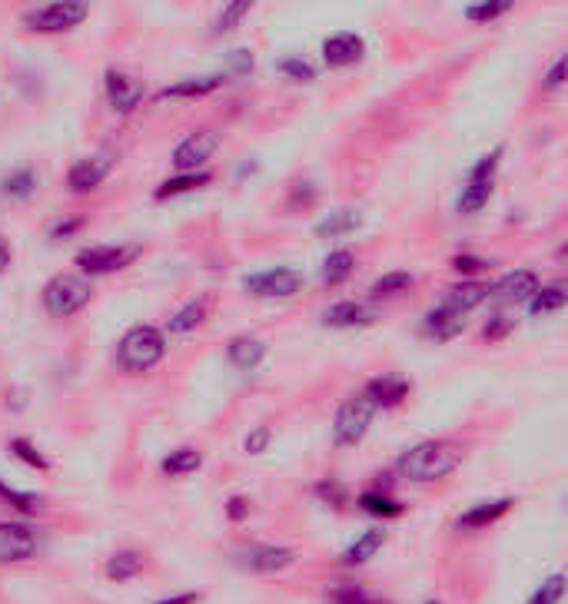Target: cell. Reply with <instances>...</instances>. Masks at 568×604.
Wrapping results in <instances>:
<instances>
[{"instance_id": "cell-1", "label": "cell", "mask_w": 568, "mask_h": 604, "mask_svg": "<svg viewBox=\"0 0 568 604\" xmlns=\"http://www.w3.org/2000/svg\"><path fill=\"white\" fill-rule=\"evenodd\" d=\"M462 459H466V446L462 442H452V438H426V442L412 446L399 455L396 472L405 481L429 485L452 475Z\"/></svg>"}, {"instance_id": "cell-2", "label": "cell", "mask_w": 568, "mask_h": 604, "mask_svg": "<svg viewBox=\"0 0 568 604\" xmlns=\"http://www.w3.org/2000/svg\"><path fill=\"white\" fill-rule=\"evenodd\" d=\"M167 356V333L157 325H133L117 343V365L124 372H150Z\"/></svg>"}, {"instance_id": "cell-3", "label": "cell", "mask_w": 568, "mask_h": 604, "mask_svg": "<svg viewBox=\"0 0 568 604\" xmlns=\"http://www.w3.org/2000/svg\"><path fill=\"white\" fill-rule=\"evenodd\" d=\"M90 299H93V283L87 277H80V272H57V277L47 280V286L40 293L43 309L54 319L77 316Z\"/></svg>"}, {"instance_id": "cell-4", "label": "cell", "mask_w": 568, "mask_h": 604, "mask_svg": "<svg viewBox=\"0 0 568 604\" xmlns=\"http://www.w3.org/2000/svg\"><path fill=\"white\" fill-rule=\"evenodd\" d=\"M376 406L363 396L356 393L349 396L339 409H336V419H333V442L336 449H352L366 438V432L373 428V419H376Z\"/></svg>"}, {"instance_id": "cell-5", "label": "cell", "mask_w": 568, "mask_h": 604, "mask_svg": "<svg viewBox=\"0 0 568 604\" xmlns=\"http://www.w3.org/2000/svg\"><path fill=\"white\" fill-rule=\"evenodd\" d=\"M87 21V4L80 0H54V4H40L21 17V27L30 34H67Z\"/></svg>"}, {"instance_id": "cell-6", "label": "cell", "mask_w": 568, "mask_h": 604, "mask_svg": "<svg viewBox=\"0 0 568 604\" xmlns=\"http://www.w3.org/2000/svg\"><path fill=\"white\" fill-rule=\"evenodd\" d=\"M502 153H505V146H495L492 153H486L476 163V167L469 170V180H466V187H462L459 203H455L459 213L473 216V213H479L489 203V196L495 190V170H499V163H502Z\"/></svg>"}, {"instance_id": "cell-7", "label": "cell", "mask_w": 568, "mask_h": 604, "mask_svg": "<svg viewBox=\"0 0 568 604\" xmlns=\"http://www.w3.org/2000/svg\"><path fill=\"white\" fill-rule=\"evenodd\" d=\"M306 286V277L293 266H270L243 277V290L256 299H289Z\"/></svg>"}, {"instance_id": "cell-8", "label": "cell", "mask_w": 568, "mask_h": 604, "mask_svg": "<svg viewBox=\"0 0 568 604\" xmlns=\"http://www.w3.org/2000/svg\"><path fill=\"white\" fill-rule=\"evenodd\" d=\"M140 256V246H87L74 256V266L80 277L93 280V277H107V272H117V269H127L130 262H137Z\"/></svg>"}, {"instance_id": "cell-9", "label": "cell", "mask_w": 568, "mask_h": 604, "mask_svg": "<svg viewBox=\"0 0 568 604\" xmlns=\"http://www.w3.org/2000/svg\"><path fill=\"white\" fill-rule=\"evenodd\" d=\"M40 555V535L27 522H0V565H24Z\"/></svg>"}, {"instance_id": "cell-10", "label": "cell", "mask_w": 568, "mask_h": 604, "mask_svg": "<svg viewBox=\"0 0 568 604\" xmlns=\"http://www.w3.org/2000/svg\"><path fill=\"white\" fill-rule=\"evenodd\" d=\"M236 562L253 571V575H280L286 568L296 565V552L286 544H263V541H256V544H246L240 548V555Z\"/></svg>"}, {"instance_id": "cell-11", "label": "cell", "mask_w": 568, "mask_h": 604, "mask_svg": "<svg viewBox=\"0 0 568 604\" xmlns=\"http://www.w3.org/2000/svg\"><path fill=\"white\" fill-rule=\"evenodd\" d=\"M223 143V133L220 130H196L190 133L177 150H173V170L177 174H193V170H203V163L210 159Z\"/></svg>"}, {"instance_id": "cell-12", "label": "cell", "mask_w": 568, "mask_h": 604, "mask_svg": "<svg viewBox=\"0 0 568 604\" xmlns=\"http://www.w3.org/2000/svg\"><path fill=\"white\" fill-rule=\"evenodd\" d=\"M114 163H117V153L111 150V146H103V150H96V153H90V156H80L74 167H70V174H67V187L74 190V193H90V190H96L103 180H107V174L114 170Z\"/></svg>"}, {"instance_id": "cell-13", "label": "cell", "mask_w": 568, "mask_h": 604, "mask_svg": "<svg viewBox=\"0 0 568 604\" xmlns=\"http://www.w3.org/2000/svg\"><path fill=\"white\" fill-rule=\"evenodd\" d=\"M363 57H366V40L359 37V34L343 30V34H333V37L323 40V64L330 70L352 67V64H359Z\"/></svg>"}, {"instance_id": "cell-14", "label": "cell", "mask_w": 568, "mask_h": 604, "mask_svg": "<svg viewBox=\"0 0 568 604\" xmlns=\"http://www.w3.org/2000/svg\"><path fill=\"white\" fill-rule=\"evenodd\" d=\"M103 87H107V100L120 117L133 114V110L143 103V83L133 74H124V70L111 67L107 77H103Z\"/></svg>"}, {"instance_id": "cell-15", "label": "cell", "mask_w": 568, "mask_h": 604, "mask_svg": "<svg viewBox=\"0 0 568 604\" xmlns=\"http://www.w3.org/2000/svg\"><path fill=\"white\" fill-rule=\"evenodd\" d=\"M409 393H412V382L405 375H399V372L376 375V378L366 382V389H363V396L376 409H396V406H402L409 399Z\"/></svg>"}, {"instance_id": "cell-16", "label": "cell", "mask_w": 568, "mask_h": 604, "mask_svg": "<svg viewBox=\"0 0 568 604\" xmlns=\"http://www.w3.org/2000/svg\"><path fill=\"white\" fill-rule=\"evenodd\" d=\"M542 280H539V272L535 269H515L508 272V277H502L499 283H492V296L495 303H526L539 293Z\"/></svg>"}, {"instance_id": "cell-17", "label": "cell", "mask_w": 568, "mask_h": 604, "mask_svg": "<svg viewBox=\"0 0 568 604\" xmlns=\"http://www.w3.org/2000/svg\"><path fill=\"white\" fill-rule=\"evenodd\" d=\"M512 509H515V499H512V496L479 502V505H473L469 512H462V515L455 518V528H459V531H479V528H489V525L502 522Z\"/></svg>"}, {"instance_id": "cell-18", "label": "cell", "mask_w": 568, "mask_h": 604, "mask_svg": "<svg viewBox=\"0 0 568 604\" xmlns=\"http://www.w3.org/2000/svg\"><path fill=\"white\" fill-rule=\"evenodd\" d=\"M492 296V283H482V280H473V283H455L446 296H442V309L455 312V316H466L473 312L476 306H482L486 299Z\"/></svg>"}, {"instance_id": "cell-19", "label": "cell", "mask_w": 568, "mask_h": 604, "mask_svg": "<svg viewBox=\"0 0 568 604\" xmlns=\"http://www.w3.org/2000/svg\"><path fill=\"white\" fill-rule=\"evenodd\" d=\"M363 223H366V213L359 209V206H339V209H333V213H326V216L320 219L313 233L323 236V240H336V236L356 233Z\"/></svg>"}, {"instance_id": "cell-20", "label": "cell", "mask_w": 568, "mask_h": 604, "mask_svg": "<svg viewBox=\"0 0 568 604\" xmlns=\"http://www.w3.org/2000/svg\"><path fill=\"white\" fill-rule=\"evenodd\" d=\"M376 319H379V312H373L366 303L346 299V303H336V306L326 309L323 325H330V329H352V325H370Z\"/></svg>"}, {"instance_id": "cell-21", "label": "cell", "mask_w": 568, "mask_h": 604, "mask_svg": "<svg viewBox=\"0 0 568 604\" xmlns=\"http://www.w3.org/2000/svg\"><path fill=\"white\" fill-rule=\"evenodd\" d=\"M383 541H386V528H383V525H373V528H366L363 535H359V538L346 548L339 562H343L346 568L366 565V562L376 558V552H383Z\"/></svg>"}, {"instance_id": "cell-22", "label": "cell", "mask_w": 568, "mask_h": 604, "mask_svg": "<svg viewBox=\"0 0 568 604\" xmlns=\"http://www.w3.org/2000/svg\"><path fill=\"white\" fill-rule=\"evenodd\" d=\"M210 306H214L210 296H196V299H190L186 306H180V309L170 316L167 333H170V336H186V333H193V329L203 325L206 316H210Z\"/></svg>"}, {"instance_id": "cell-23", "label": "cell", "mask_w": 568, "mask_h": 604, "mask_svg": "<svg viewBox=\"0 0 568 604\" xmlns=\"http://www.w3.org/2000/svg\"><path fill=\"white\" fill-rule=\"evenodd\" d=\"M462 329H466V316H455L442 306H436L426 319H423V336L433 343H449L455 339Z\"/></svg>"}, {"instance_id": "cell-24", "label": "cell", "mask_w": 568, "mask_h": 604, "mask_svg": "<svg viewBox=\"0 0 568 604\" xmlns=\"http://www.w3.org/2000/svg\"><path fill=\"white\" fill-rule=\"evenodd\" d=\"M227 359H230L233 369H256L267 359V343L256 339V336H236L227 346Z\"/></svg>"}, {"instance_id": "cell-25", "label": "cell", "mask_w": 568, "mask_h": 604, "mask_svg": "<svg viewBox=\"0 0 568 604\" xmlns=\"http://www.w3.org/2000/svg\"><path fill=\"white\" fill-rule=\"evenodd\" d=\"M223 87V77H190V80H180L167 90L157 93V100H199V97H210L214 90Z\"/></svg>"}, {"instance_id": "cell-26", "label": "cell", "mask_w": 568, "mask_h": 604, "mask_svg": "<svg viewBox=\"0 0 568 604\" xmlns=\"http://www.w3.org/2000/svg\"><path fill=\"white\" fill-rule=\"evenodd\" d=\"M214 174L210 170H193V174H173L170 180H164L157 187V200H173V196H183V193H193V190H203V187H210Z\"/></svg>"}, {"instance_id": "cell-27", "label": "cell", "mask_w": 568, "mask_h": 604, "mask_svg": "<svg viewBox=\"0 0 568 604\" xmlns=\"http://www.w3.org/2000/svg\"><path fill=\"white\" fill-rule=\"evenodd\" d=\"M143 571V555L133 552V548H124V552H114L107 562H103V578L111 581H130Z\"/></svg>"}, {"instance_id": "cell-28", "label": "cell", "mask_w": 568, "mask_h": 604, "mask_svg": "<svg viewBox=\"0 0 568 604\" xmlns=\"http://www.w3.org/2000/svg\"><path fill=\"white\" fill-rule=\"evenodd\" d=\"M359 509H363L366 515H373V518H379V522H389V518L405 515V505L402 502H396L392 496H386V491H373V488L359 496Z\"/></svg>"}, {"instance_id": "cell-29", "label": "cell", "mask_w": 568, "mask_h": 604, "mask_svg": "<svg viewBox=\"0 0 568 604\" xmlns=\"http://www.w3.org/2000/svg\"><path fill=\"white\" fill-rule=\"evenodd\" d=\"M352 269H356V253L352 249H333L320 269V277L326 286H339L352 277Z\"/></svg>"}, {"instance_id": "cell-30", "label": "cell", "mask_w": 568, "mask_h": 604, "mask_svg": "<svg viewBox=\"0 0 568 604\" xmlns=\"http://www.w3.org/2000/svg\"><path fill=\"white\" fill-rule=\"evenodd\" d=\"M37 170L34 167H17L4 177V183H0V193L11 196V200H30L37 193Z\"/></svg>"}, {"instance_id": "cell-31", "label": "cell", "mask_w": 568, "mask_h": 604, "mask_svg": "<svg viewBox=\"0 0 568 604\" xmlns=\"http://www.w3.org/2000/svg\"><path fill=\"white\" fill-rule=\"evenodd\" d=\"M0 502L11 505L14 512H21V515H27V518L43 512V499H40V496H34V491H21V488L8 485L4 478H0Z\"/></svg>"}, {"instance_id": "cell-32", "label": "cell", "mask_w": 568, "mask_h": 604, "mask_svg": "<svg viewBox=\"0 0 568 604\" xmlns=\"http://www.w3.org/2000/svg\"><path fill=\"white\" fill-rule=\"evenodd\" d=\"M412 286H416V277H412V272H405V269H396V272H386V277H379L373 283L370 296L373 299H396V296L409 293Z\"/></svg>"}, {"instance_id": "cell-33", "label": "cell", "mask_w": 568, "mask_h": 604, "mask_svg": "<svg viewBox=\"0 0 568 604\" xmlns=\"http://www.w3.org/2000/svg\"><path fill=\"white\" fill-rule=\"evenodd\" d=\"M199 465H203V452H196V449H177L160 462L164 475H170V478H186V475L199 472Z\"/></svg>"}, {"instance_id": "cell-34", "label": "cell", "mask_w": 568, "mask_h": 604, "mask_svg": "<svg viewBox=\"0 0 568 604\" xmlns=\"http://www.w3.org/2000/svg\"><path fill=\"white\" fill-rule=\"evenodd\" d=\"M568 303V293H565V283H548V286H539V293L532 296V316H552V312H561Z\"/></svg>"}, {"instance_id": "cell-35", "label": "cell", "mask_w": 568, "mask_h": 604, "mask_svg": "<svg viewBox=\"0 0 568 604\" xmlns=\"http://www.w3.org/2000/svg\"><path fill=\"white\" fill-rule=\"evenodd\" d=\"M330 601H333V604H389L386 597L373 594V591L363 588V584H352V581L330 588Z\"/></svg>"}, {"instance_id": "cell-36", "label": "cell", "mask_w": 568, "mask_h": 604, "mask_svg": "<svg viewBox=\"0 0 568 604\" xmlns=\"http://www.w3.org/2000/svg\"><path fill=\"white\" fill-rule=\"evenodd\" d=\"M11 455L21 459L27 468H37V472H50V468H54V462H50V459L30 442V438H24V435L11 438Z\"/></svg>"}, {"instance_id": "cell-37", "label": "cell", "mask_w": 568, "mask_h": 604, "mask_svg": "<svg viewBox=\"0 0 568 604\" xmlns=\"http://www.w3.org/2000/svg\"><path fill=\"white\" fill-rule=\"evenodd\" d=\"M565 571H552L548 578H542V584L532 591V597L526 604H561L565 597Z\"/></svg>"}, {"instance_id": "cell-38", "label": "cell", "mask_w": 568, "mask_h": 604, "mask_svg": "<svg viewBox=\"0 0 568 604\" xmlns=\"http://www.w3.org/2000/svg\"><path fill=\"white\" fill-rule=\"evenodd\" d=\"M276 70L286 77V80H296V83H313L317 80V67L309 64L306 57H283L276 64Z\"/></svg>"}, {"instance_id": "cell-39", "label": "cell", "mask_w": 568, "mask_h": 604, "mask_svg": "<svg viewBox=\"0 0 568 604\" xmlns=\"http://www.w3.org/2000/svg\"><path fill=\"white\" fill-rule=\"evenodd\" d=\"M313 491H317L320 502H326V505H333V509H343L346 499H349V488H346L339 478H323V481H317Z\"/></svg>"}, {"instance_id": "cell-40", "label": "cell", "mask_w": 568, "mask_h": 604, "mask_svg": "<svg viewBox=\"0 0 568 604\" xmlns=\"http://www.w3.org/2000/svg\"><path fill=\"white\" fill-rule=\"evenodd\" d=\"M508 8H512V4H505V0H492V4H469V8H466V21H473V24H489V21L502 17V14H508Z\"/></svg>"}, {"instance_id": "cell-41", "label": "cell", "mask_w": 568, "mask_h": 604, "mask_svg": "<svg viewBox=\"0 0 568 604\" xmlns=\"http://www.w3.org/2000/svg\"><path fill=\"white\" fill-rule=\"evenodd\" d=\"M253 11V4L249 0H236V4H230V8H223L220 11V17H217V34H227V30H233V27H240V21L246 17Z\"/></svg>"}, {"instance_id": "cell-42", "label": "cell", "mask_w": 568, "mask_h": 604, "mask_svg": "<svg viewBox=\"0 0 568 604\" xmlns=\"http://www.w3.org/2000/svg\"><path fill=\"white\" fill-rule=\"evenodd\" d=\"M452 269L462 272V277H476V272L492 269V259H486V256H473V253H459V256L452 259Z\"/></svg>"}, {"instance_id": "cell-43", "label": "cell", "mask_w": 568, "mask_h": 604, "mask_svg": "<svg viewBox=\"0 0 568 604\" xmlns=\"http://www.w3.org/2000/svg\"><path fill=\"white\" fill-rule=\"evenodd\" d=\"M83 223H87L83 216H64V219H57V223L47 230V233H50V243H61V240L77 236V233L83 230Z\"/></svg>"}, {"instance_id": "cell-44", "label": "cell", "mask_w": 568, "mask_h": 604, "mask_svg": "<svg viewBox=\"0 0 568 604\" xmlns=\"http://www.w3.org/2000/svg\"><path fill=\"white\" fill-rule=\"evenodd\" d=\"M270 442H273V432H270L267 425H260V428H253V432L243 438V449H246L249 455H263V452L270 449Z\"/></svg>"}, {"instance_id": "cell-45", "label": "cell", "mask_w": 568, "mask_h": 604, "mask_svg": "<svg viewBox=\"0 0 568 604\" xmlns=\"http://www.w3.org/2000/svg\"><path fill=\"white\" fill-rule=\"evenodd\" d=\"M512 325H515V319H512V316H505L502 309H499V312H492V319L486 322V339H489V343L505 339V336L512 333Z\"/></svg>"}, {"instance_id": "cell-46", "label": "cell", "mask_w": 568, "mask_h": 604, "mask_svg": "<svg viewBox=\"0 0 568 604\" xmlns=\"http://www.w3.org/2000/svg\"><path fill=\"white\" fill-rule=\"evenodd\" d=\"M223 64L230 67V74H236V77H246V74H253V53L249 50H230L227 57H223Z\"/></svg>"}, {"instance_id": "cell-47", "label": "cell", "mask_w": 568, "mask_h": 604, "mask_svg": "<svg viewBox=\"0 0 568 604\" xmlns=\"http://www.w3.org/2000/svg\"><path fill=\"white\" fill-rule=\"evenodd\" d=\"M565 70H568V57L561 53V57H558V61L548 67V74L542 77V90H548V93H552V90H558V87L565 83V77H568Z\"/></svg>"}, {"instance_id": "cell-48", "label": "cell", "mask_w": 568, "mask_h": 604, "mask_svg": "<svg viewBox=\"0 0 568 604\" xmlns=\"http://www.w3.org/2000/svg\"><path fill=\"white\" fill-rule=\"evenodd\" d=\"M227 518L236 522V525L246 522V518H249V499H246V496H233V499L227 502Z\"/></svg>"}, {"instance_id": "cell-49", "label": "cell", "mask_w": 568, "mask_h": 604, "mask_svg": "<svg viewBox=\"0 0 568 604\" xmlns=\"http://www.w3.org/2000/svg\"><path fill=\"white\" fill-rule=\"evenodd\" d=\"M299 200H302V203H313V200H317V187L309 183V180H299V183L293 187V196H289V203L296 206Z\"/></svg>"}, {"instance_id": "cell-50", "label": "cell", "mask_w": 568, "mask_h": 604, "mask_svg": "<svg viewBox=\"0 0 568 604\" xmlns=\"http://www.w3.org/2000/svg\"><path fill=\"white\" fill-rule=\"evenodd\" d=\"M199 601V591H183V594H173V597H160L153 604H196Z\"/></svg>"}, {"instance_id": "cell-51", "label": "cell", "mask_w": 568, "mask_h": 604, "mask_svg": "<svg viewBox=\"0 0 568 604\" xmlns=\"http://www.w3.org/2000/svg\"><path fill=\"white\" fill-rule=\"evenodd\" d=\"M8 406H11L14 412H21V409L27 406V393H24V389H11V393H8Z\"/></svg>"}, {"instance_id": "cell-52", "label": "cell", "mask_w": 568, "mask_h": 604, "mask_svg": "<svg viewBox=\"0 0 568 604\" xmlns=\"http://www.w3.org/2000/svg\"><path fill=\"white\" fill-rule=\"evenodd\" d=\"M8 266H11V246L0 240V272H8Z\"/></svg>"}, {"instance_id": "cell-53", "label": "cell", "mask_w": 568, "mask_h": 604, "mask_svg": "<svg viewBox=\"0 0 568 604\" xmlns=\"http://www.w3.org/2000/svg\"><path fill=\"white\" fill-rule=\"evenodd\" d=\"M423 604H442V601H436V597H433V601H423Z\"/></svg>"}]
</instances>
